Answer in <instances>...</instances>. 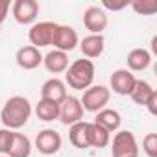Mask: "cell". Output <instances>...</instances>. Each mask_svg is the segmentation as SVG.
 Returning a JSON list of instances; mask_svg holds the SVG:
<instances>
[{
    "label": "cell",
    "mask_w": 157,
    "mask_h": 157,
    "mask_svg": "<svg viewBox=\"0 0 157 157\" xmlns=\"http://www.w3.org/2000/svg\"><path fill=\"white\" fill-rule=\"evenodd\" d=\"M33 109H32V104L26 96H11L6 100V104L0 109V120H2L4 128L6 129H21L22 126L28 124L30 117H32Z\"/></svg>",
    "instance_id": "obj_1"
},
{
    "label": "cell",
    "mask_w": 157,
    "mask_h": 157,
    "mask_svg": "<svg viewBox=\"0 0 157 157\" xmlns=\"http://www.w3.org/2000/svg\"><path fill=\"white\" fill-rule=\"evenodd\" d=\"M94 63L91 59H76L65 70V85L76 91H87L94 82Z\"/></svg>",
    "instance_id": "obj_2"
},
{
    "label": "cell",
    "mask_w": 157,
    "mask_h": 157,
    "mask_svg": "<svg viewBox=\"0 0 157 157\" xmlns=\"http://www.w3.org/2000/svg\"><path fill=\"white\" fill-rule=\"evenodd\" d=\"M109 100H111V91L105 85H91L87 91H83V98L80 102L83 111L98 113L107 107Z\"/></svg>",
    "instance_id": "obj_3"
},
{
    "label": "cell",
    "mask_w": 157,
    "mask_h": 157,
    "mask_svg": "<svg viewBox=\"0 0 157 157\" xmlns=\"http://www.w3.org/2000/svg\"><path fill=\"white\" fill-rule=\"evenodd\" d=\"M111 155L113 157H139V144L131 131L120 129L115 133L111 140Z\"/></svg>",
    "instance_id": "obj_4"
},
{
    "label": "cell",
    "mask_w": 157,
    "mask_h": 157,
    "mask_svg": "<svg viewBox=\"0 0 157 157\" xmlns=\"http://www.w3.org/2000/svg\"><path fill=\"white\" fill-rule=\"evenodd\" d=\"M57 30V22L52 21H41L32 24L30 32H28V39L32 43V46L35 48H44V46H52L54 41V33Z\"/></svg>",
    "instance_id": "obj_5"
},
{
    "label": "cell",
    "mask_w": 157,
    "mask_h": 157,
    "mask_svg": "<svg viewBox=\"0 0 157 157\" xmlns=\"http://www.w3.org/2000/svg\"><path fill=\"white\" fill-rule=\"evenodd\" d=\"M13 19L22 26H32L39 15V2L37 0H15L11 4Z\"/></svg>",
    "instance_id": "obj_6"
},
{
    "label": "cell",
    "mask_w": 157,
    "mask_h": 157,
    "mask_svg": "<svg viewBox=\"0 0 157 157\" xmlns=\"http://www.w3.org/2000/svg\"><path fill=\"white\" fill-rule=\"evenodd\" d=\"M83 107H82V102L80 98L76 96H67L61 104H59V122L63 126H72V124H78L83 120Z\"/></svg>",
    "instance_id": "obj_7"
},
{
    "label": "cell",
    "mask_w": 157,
    "mask_h": 157,
    "mask_svg": "<svg viewBox=\"0 0 157 157\" xmlns=\"http://www.w3.org/2000/svg\"><path fill=\"white\" fill-rule=\"evenodd\" d=\"M78 44H80L78 32L68 24H57V30L54 33V41H52L54 50H59V52L67 54V52H72Z\"/></svg>",
    "instance_id": "obj_8"
},
{
    "label": "cell",
    "mask_w": 157,
    "mask_h": 157,
    "mask_svg": "<svg viewBox=\"0 0 157 157\" xmlns=\"http://www.w3.org/2000/svg\"><path fill=\"white\" fill-rule=\"evenodd\" d=\"M135 82L137 78L133 72H129L128 68H117L109 78V91L117 93L118 96H129L135 87Z\"/></svg>",
    "instance_id": "obj_9"
},
{
    "label": "cell",
    "mask_w": 157,
    "mask_h": 157,
    "mask_svg": "<svg viewBox=\"0 0 157 157\" xmlns=\"http://www.w3.org/2000/svg\"><path fill=\"white\" fill-rule=\"evenodd\" d=\"M61 144H63L61 135L56 129H50V128L39 131L37 137H35V148L43 155H56L61 150Z\"/></svg>",
    "instance_id": "obj_10"
},
{
    "label": "cell",
    "mask_w": 157,
    "mask_h": 157,
    "mask_svg": "<svg viewBox=\"0 0 157 157\" xmlns=\"http://www.w3.org/2000/svg\"><path fill=\"white\" fill-rule=\"evenodd\" d=\"M109 17L100 6H89L83 11V26L93 33V35H102V32L107 28Z\"/></svg>",
    "instance_id": "obj_11"
},
{
    "label": "cell",
    "mask_w": 157,
    "mask_h": 157,
    "mask_svg": "<svg viewBox=\"0 0 157 157\" xmlns=\"http://www.w3.org/2000/svg\"><path fill=\"white\" fill-rule=\"evenodd\" d=\"M68 96L67 93V85L63 80L59 78H50L46 80L41 87V100H48V102H56V104H61L65 98Z\"/></svg>",
    "instance_id": "obj_12"
},
{
    "label": "cell",
    "mask_w": 157,
    "mask_h": 157,
    "mask_svg": "<svg viewBox=\"0 0 157 157\" xmlns=\"http://www.w3.org/2000/svg\"><path fill=\"white\" fill-rule=\"evenodd\" d=\"M15 61L21 68L24 70H33L37 68L41 63H43V54L39 48L32 46V44H26V46H21L15 54Z\"/></svg>",
    "instance_id": "obj_13"
},
{
    "label": "cell",
    "mask_w": 157,
    "mask_h": 157,
    "mask_svg": "<svg viewBox=\"0 0 157 157\" xmlns=\"http://www.w3.org/2000/svg\"><path fill=\"white\" fill-rule=\"evenodd\" d=\"M80 50H82V54H83L85 59L93 61V59L100 57L104 54V50H105V39H104V35H93V33H89L87 37H83L80 41Z\"/></svg>",
    "instance_id": "obj_14"
},
{
    "label": "cell",
    "mask_w": 157,
    "mask_h": 157,
    "mask_svg": "<svg viewBox=\"0 0 157 157\" xmlns=\"http://www.w3.org/2000/svg\"><path fill=\"white\" fill-rule=\"evenodd\" d=\"M43 65L50 74H63L68 68V56L59 50H50L43 56Z\"/></svg>",
    "instance_id": "obj_15"
},
{
    "label": "cell",
    "mask_w": 157,
    "mask_h": 157,
    "mask_svg": "<svg viewBox=\"0 0 157 157\" xmlns=\"http://www.w3.org/2000/svg\"><path fill=\"white\" fill-rule=\"evenodd\" d=\"M126 63H128V70L129 72H142L150 67L151 63V54L146 50V48H133L128 57H126Z\"/></svg>",
    "instance_id": "obj_16"
},
{
    "label": "cell",
    "mask_w": 157,
    "mask_h": 157,
    "mask_svg": "<svg viewBox=\"0 0 157 157\" xmlns=\"http://www.w3.org/2000/svg\"><path fill=\"white\" fill-rule=\"evenodd\" d=\"M94 124H98L100 128H104V129L109 131V133H115V131H118V128H120V124H122V117H120V113H118L117 109L105 107V109H102V111L96 113Z\"/></svg>",
    "instance_id": "obj_17"
},
{
    "label": "cell",
    "mask_w": 157,
    "mask_h": 157,
    "mask_svg": "<svg viewBox=\"0 0 157 157\" xmlns=\"http://www.w3.org/2000/svg\"><path fill=\"white\" fill-rule=\"evenodd\" d=\"M32 140L24 135V133H17L13 131V139L8 150V157H30L32 153Z\"/></svg>",
    "instance_id": "obj_18"
},
{
    "label": "cell",
    "mask_w": 157,
    "mask_h": 157,
    "mask_svg": "<svg viewBox=\"0 0 157 157\" xmlns=\"http://www.w3.org/2000/svg\"><path fill=\"white\" fill-rule=\"evenodd\" d=\"M87 124L85 120L78 122V124H72L70 129H68V140L74 148L78 150H87L89 148V137H87Z\"/></svg>",
    "instance_id": "obj_19"
},
{
    "label": "cell",
    "mask_w": 157,
    "mask_h": 157,
    "mask_svg": "<svg viewBox=\"0 0 157 157\" xmlns=\"http://www.w3.org/2000/svg\"><path fill=\"white\" fill-rule=\"evenodd\" d=\"M87 137H89V148H105L111 142V133L94 122L87 124Z\"/></svg>",
    "instance_id": "obj_20"
},
{
    "label": "cell",
    "mask_w": 157,
    "mask_h": 157,
    "mask_svg": "<svg viewBox=\"0 0 157 157\" xmlns=\"http://www.w3.org/2000/svg\"><path fill=\"white\" fill-rule=\"evenodd\" d=\"M33 111H35L37 118L43 120V122H54V120L59 118V104H56V102L39 100Z\"/></svg>",
    "instance_id": "obj_21"
},
{
    "label": "cell",
    "mask_w": 157,
    "mask_h": 157,
    "mask_svg": "<svg viewBox=\"0 0 157 157\" xmlns=\"http://www.w3.org/2000/svg\"><path fill=\"white\" fill-rule=\"evenodd\" d=\"M155 89L148 83V82H144V80H137L135 82V87H133V91H131V100L137 104V105H146V102H148V98L151 96V93H153Z\"/></svg>",
    "instance_id": "obj_22"
},
{
    "label": "cell",
    "mask_w": 157,
    "mask_h": 157,
    "mask_svg": "<svg viewBox=\"0 0 157 157\" xmlns=\"http://www.w3.org/2000/svg\"><path fill=\"white\" fill-rule=\"evenodd\" d=\"M133 8V11H137L139 15H155L157 11V2L155 0H142V2H131L129 4Z\"/></svg>",
    "instance_id": "obj_23"
},
{
    "label": "cell",
    "mask_w": 157,
    "mask_h": 157,
    "mask_svg": "<svg viewBox=\"0 0 157 157\" xmlns=\"http://www.w3.org/2000/svg\"><path fill=\"white\" fill-rule=\"evenodd\" d=\"M142 151L148 157H157V133H148L142 139Z\"/></svg>",
    "instance_id": "obj_24"
},
{
    "label": "cell",
    "mask_w": 157,
    "mask_h": 157,
    "mask_svg": "<svg viewBox=\"0 0 157 157\" xmlns=\"http://www.w3.org/2000/svg\"><path fill=\"white\" fill-rule=\"evenodd\" d=\"M11 139H13V131L11 129H6V128L0 129V155H8Z\"/></svg>",
    "instance_id": "obj_25"
},
{
    "label": "cell",
    "mask_w": 157,
    "mask_h": 157,
    "mask_svg": "<svg viewBox=\"0 0 157 157\" xmlns=\"http://www.w3.org/2000/svg\"><path fill=\"white\" fill-rule=\"evenodd\" d=\"M129 6V2H128V0H120V2H115V0H113V2H111V0H104V2L100 4V8L107 13V11H122V10H126Z\"/></svg>",
    "instance_id": "obj_26"
},
{
    "label": "cell",
    "mask_w": 157,
    "mask_h": 157,
    "mask_svg": "<svg viewBox=\"0 0 157 157\" xmlns=\"http://www.w3.org/2000/svg\"><path fill=\"white\" fill-rule=\"evenodd\" d=\"M146 109H148V113L150 115H157V91H153L151 93V96L148 98V102H146V105H144Z\"/></svg>",
    "instance_id": "obj_27"
},
{
    "label": "cell",
    "mask_w": 157,
    "mask_h": 157,
    "mask_svg": "<svg viewBox=\"0 0 157 157\" xmlns=\"http://www.w3.org/2000/svg\"><path fill=\"white\" fill-rule=\"evenodd\" d=\"M10 2L8 0H0V24H2L4 21H6V17H8V13H10Z\"/></svg>",
    "instance_id": "obj_28"
},
{
    "label": "cell",
    "mask_w": 157,
    "mask_h": 157,
    "mask_svg": "<svg viewBox=\"0 0 157 157\" xmlns=\"http://www.w3.org/2000/svg\"><path fill=\"white\" fill-rule=\"evenodd\" d=\"M0 157H8V155H0Z\"/></svg>",
    "instance_id": "obj_29"
}]
</instances>
